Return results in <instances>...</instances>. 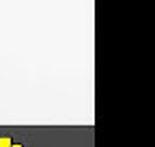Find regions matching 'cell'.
Returning <instances> with one entry per match:
<instances>
[{
  "label": "cell",
  "instance_id": "cell-1",
  "mask_svg": "<svg viewBox=\"0 0 155 147\" xmlns=\"http://www.w3.org/2000/svg\"><path fill=\"white\" fill-rule=\"evenodd\" d=\"M0 147H11V138H9V136L0 138Z\"/></svg>",
  "mask_w": 155,
  "mask_h": 147
},
{
  "label": "cell",
  "instance_id": "cell-2",
  "mask_svg": "<svg viewBox=\"0 0 155 147\" xmlns=\"http://www.w3.org/2000/svg\"><path fill=\"white\" fill-rule=\"evenodd\" d=\"M11 147H22V145H17V143H11Z\"/></svg>",
  "mask_w": 155,
  "mask_h": 147
}]
</instances>
